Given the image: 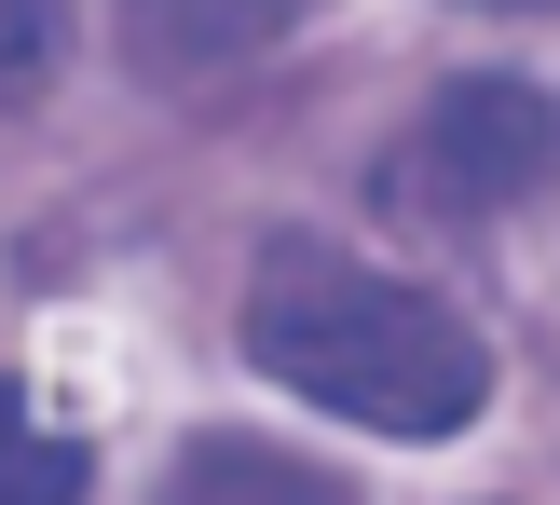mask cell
<instances>
[{"instance_id": "cell-5", "label": "cell", "mask_w": 560, "mask_h": 505, "mask_svg": "<svg viewBox=\"0 0 560 505\" xmlns=\"http://www.w3.org/2000/svg\"><path fill=\"white\" fill-rule=\"evenodd\" d=\"M178 492H328L315 465H260V451H191Z\"/></svg>"}, {"instance_id": "cell-3", "label": "cell", "mask_w": 560, "mask_h": 505, "mask_svg": "<svg viewBox=\"0 0 560 505\" xmlns=\"http://www.w3.org/2000/svg\"><path fill=\"white\" fill-rule=\"evenodd\" d=\"M301 0H124V55L151 82H206V69H246L260 42H288Z\"/></svg>"}, {"instance_id": "cell-2", "label": "cell", "mask_w": 560, "mask_h": 505, "mask_svg": "<svg viewBox=\"0 0 560 505\" xmlns=\"http://www.w3.org/2000/svg\"><path fill=\"white\" fill-rule=\"evenodd\" d=\"M547 178H560V96L547 82H452V96L383 151V205L397 219H452V233L534 205Z\"/></svg>"}, {"instance_id": "cell-6", "label": "cell", "mask_w": 560, "mask_h": 505, "mask_svg": "<svg viewBox=\"0 0 560 505\" xmlns=\"http://www.w3.org/2000/svg\"><path fill=\"white\" fill-rule=\"evenodd\" d=\"M506 14H547V0H506Z\"/></svg>"}, {"instance_id": "cell-4", "label": "cell", "mask_w": 560, "mask_h": 505, "mask_svg": "<svg viewBox=\"0 0 560 505\" xmlns=\"http://www.w3.org/2000/svg\"><path fill=\"white\" fill-rule=\"evenodd\" d=\"M55 69V0H0V96H42Z\"/></svg>"}, {"instance_id": "cell-1", "label": "cell", "mask_w": 560, "mask_h": 505, "mask_svg": "<svg viewBox=\"0 0 560 505\" xmlns=\"http://www.w3.org/2000/svg\"><path fill=\"white\" fill-rule=\"evenodd\" d=\"M246 355L288 397L342 410L370 437H452L492 397V355H479V328L452 301L397 287L370 260H328V246H273L246 273Z\"/></svg>"}]
</instances>
